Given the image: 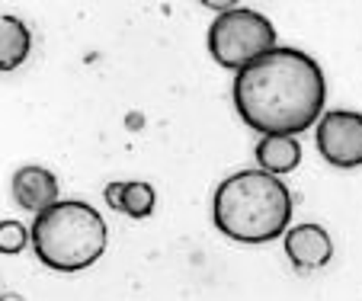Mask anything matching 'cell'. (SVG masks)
I'll return each instance as SVG.
<instances>
[{
    "mask_svg": "<svg viewBox=\"0 0 362 301\" xmlns=\"http://www.w3.org/2000/svg\"><path fill=\"white\" fill-rule=\"evenodd\" d=\"M231 96L247 129L295 138L324 116L327 77L308 52L276 45L238 71Z\"/></svg>",
    "mask_w": 362,
    "mask_h": 301,
    "instance_id": "obj_1",
    "label": "cell"
},
{
    "mask_svg": "<svg viewBox=\"0 0 362 301\" xmlns=\"http://www.w3.org/2000/svg\"><path fill=\"white\" fill-rule=\"evenodd\" d=\"M212 221L238 244H269L292 228V192L260 167L231 173L215 189Z\"/></svg>",
    "mask_w": 362,
    "mask_h": 301,
    "instance_id": "obj_2",
    "label": "cell"
},
{
    "mask_svg": "<svg viewBox=\"0 0 362 301\" xmlns=\"http://www.w3.org/2000/svg\"><path fill=\"white\" fill-rule=\"evenodd\" d=\"M29 244L42 266L55 273H83L106 254L110 228L90 202L58 199L52 208L33 218Z\"/></svg>",
    "mask_w": 362,
    "mask_h": 301,
    "instance_id": "obj_3",
    "label": "cell"
},
{
    "mask_svg": "<svg viewBox=\"0 0 362 301\" xmlns=\"http://www.w3.org/2000/svg\"><path fill=\"white\" fill-rule=\"evenodd\" d=\"M279 45L276 42V26L263 13L250 7H231L218 13L209 26L205 35V48L215 58V64L228 71H240L260 55L273 52Z\"/></svg>",
    "mask_w": 362,
    "mask_h": 301,
    "instance_id": "obj_4",
    "label": "cell"
},
{
    "mask_svg": "<svg viewBox=\"0 0 362 301\" xmlns=\"http://www.w3.org/2000/svg\"><path fill=\"white\" fill-rule=\"evenodd\" d=\"M315 141L321 158L337 170L362 167V112L356 110H330L317 119Z\"/></svg>",
    "mask_w": 362,
    "mask_h": 301,
    "instance_id": "obj_5",
    "label": "cell"
},
{
    "mask_svg": "<svg viewBox=\"0 0 362 301\" xmlns=\"http://www.w3.org/2000/svg\"><path fill=\"white\" fill-rule=\"evenodd\" d=\"M282 250H286L288 263L298 273H311V269H324L334 260V240H330L327 228L321 225H292L282 234Z\"/></svg>",
    "mask_w": 362,
    "mask_h": 301,
    "instance_id": "obj_6",
    "label": "cell"
},
{
    "mask_svg": "<svg viewBox=\"0 0 362 301\" xmlns=\"http://www.w3.org/2000/svg\"><path fill=\"white\" fill-rule=\"evenodd\" d=\"M10 189H13L16 206L26 208V212H33V215L45 212V208H52L58 202V179H55V173L45 170V167H39V164L20 167V170L13 173Z\"/></svg>",
    "mask_w": 362,
    "mask_h": 301,
    "instance_id": "obj_7",
    "label": "cell"
},
{
    "mask_svg": "<svg viewBox=\"0 0 362 301\" xmlns=\"http://www.w3.org/2000/svg\"><path fill=\"white\" fill-rule=\"evenodd\" d=\"M257 154V167L269 177H286V173L298 170L301 164V144L298 138H286V135H263L253 148Z\"/></svg>",
    "mask_w": 362,
    "mask_h": 301,
    "instance_id": "obj_8",
    "label": "cell"
},
{
    "mask_svg": "<svg viewBox=\"0 0 362 301\" xmlns=\"http://www.w3.org/2000/svg\"><path fill=\"white\" fill-rule=\"evenodd\" d=\"M33 35L20 16H0V71H16L29 58Z\"/></svg>",
    "mask_w": 362,
    "mask_h": 301,
    "instance_id": "obj_9",
    "label": "cell"
},
{
    "mask_svg": "<svg viewBox=\"0 0 362 301\" xmlns=\"http://www.w3.org/2000/svg\"><path fill=\"white\" fill-rule=\"evenodd\" d=\"M154 202H158V192H154L151 183H144V179H132V183H125L122 212L129 215V218H135V221L148 218V215L154 212Z\"/></svg>",
    "mask_w": 362,
    "mask_h": 301,
    "instance_id": "obj_10",
    "label": "cell"
},
{
    "mask_svg": "<svg viewBox=\"0 0 362 301\" xmlns=\"http://www.w3.org/2000/svg\"><path fill=\"white\" fill-rule=\"evenodd\" d=\"M26 244H29V228L23 221H13V218L0 221V254H7V256L23 254Z\"/></svg>",
    "mask_w": 362,
    "mask_h": 301,
    "instance_id": "obj_11",
    "label": "cell"
},
{
    "mask_svg": "<svg viewBox=\"0 0 362 301\" xmlns=\"http://www.w3.org/2000/svg\"><path fill=\"white\" fill-rule=\"evenodd\" d=\"M122 196H125V183H110L106 186V206L112 212H122Z\"/></svg>",
    "mask_w": 362,
    "mask_h": 301,
    "instance_id": "obj_12",
    "label": "cell"
},
{
    "mask_svg": "<svg viewBox=\"0 0 362 301\" xmlns=\"http://www.w3.org/2000/svg\"><path fill=\"white\" fill-rule=\"evenodd\" d=\"M0 301H26L23 295H13V292H7V295H0Z\"/></svg>",
    "mask_w": 362,
    "mask_h": 301,
    "instance_id": "obj_13",
    "label": "cell"
}]
</instances>
